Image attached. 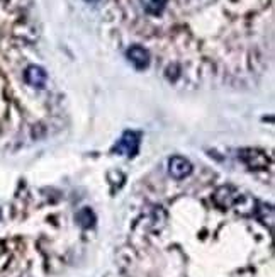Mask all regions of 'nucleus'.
I'll return each instance as SVG.
<instances>
[{
    "instance_id": "423d86ee",
    "label": "nucleus",
    "mask_w": 275,
    "mask_h": 277,
    "mask_svg": "<svg viewBox=\"0 0 275 277\" xmlns=\"http://www.w3.org/2000/svg\"><path fill=\"white\" fill-rule=\"evenodd\" d=\"M138 136L136 133H132V131H127V133H124L122 138H121V141H119V145H117V151H126V155H136V151H138V146H140V140H138Z\"/></svg>"
},
{
    "instance_id": "20e7f679",
    "label": "nucleus",
    "mask_w": 275,
    "mask_h": 277,
    "mask_svg": "<svg viewBox=\"0 0 275 277\" xmlns=\"http://www.w3.org/2000/svg\"><path fill=\"white\" fill-rule=\"evenodd\" d=\"M24 80L28 85L34 87V88H44V85H46V82H48V73L44 71V68H41V66L31 65L24 71Z\"/></svg>"
},
{
    "instance_id": "f03ea898",
    "label": "nucleus",
    "mask_w": 275,
    "mask_h": 277,
    "mask_svg": "<svg viewBox=\"0 0 275 277\" xmlns=\"http://www.w3.org/2000/svg\"><path fill=\"white\" fill-rule=\"evenodd\" d=\"M192 170H194L192 163H190L187 158H184V156H172L170 162H168V172H170V175L177 178V180L189 177L190 173H192Z\"/></svg>"
},
{
    "instance_id": "6e6552de",
    "label": "nucleus",
    "mask_w": 275,
    "mask_h": 277,
    "mask_svg": "<svg viewBox=\"0 0 275 277\" xmlns=\"http://www.w3.org/2000/svg\"><path fill=\"white\" fill-rule=\"evenodd\" d=\"M167 6V0H150L146 4V12L150 16H160L163 12V9Z\"/></svg>"
},
{
    "instance_id": "1a4fd4ad",
    "label": "nucleus",
    "mask_w": 275,
    "mask_h": 277,
    "mask_svg": "<svg viewBox=\"0 0 275 277\" xmlns=\"http://www.w3.org/2000/svg\"><path fill=\"white\" fill-rule=\"evenodd\" d=\"M85 2H88V4H94V2H97V0H85Z\"/></svg>"
},
{
    "instance_id": "0eeeda50",
    "label": "nucleus",
    "mask_w": 275,
    "mask_h": 277,
    "mask_svg": "<svg viewBox=\"0 0 275 277\" xmlns=\"http://www.w3.org/2000/svg\"><path fill=\"white\" fill-rule=\"evenodd\" d=\"M77 223L82 228H90V226H94V223H95V214L94 211H92L90 208H82L80 211L77 213Z\"/></svg>"
},
{
    "instance_id": "7ed1b4c3",
    "label": "nucleus",
    "mask_w": 275,
    "mask_h": 277,
    "mask_svg": "<svg viewBox=\"0 0 275 277\" xmlns=\"http://www.w3.org/2000/svg\"><path fill=\"white\" fill-rule=\"evenodd\" d=\"M127 60L134 65L136 70H145L148 68L150 65V53L145 46H140V44H132L131 48H127L126 51Z\"/></svg>"
},
{
    "instance_id": "39448f33",
    "label": "nucleus",
    "mask_w": 275,
    "mask_h": 277,
    "mask_svg": "<svg viewBox=\"0 0 275 277\" xmlns=\"http://www.w3.org/2000/svg\"><path fill=\"white\" fill-rule=\"evenodd\" d=\"M239 156H241L243 162L251 168H265L268 163L267 155L256 150H243L241 153H239Z\"/></svg>"
},
{
    "instance_id": "f257e3e1",
    "label": "nucleus",
    "mask_w": 275,
    "mask_h": 277,
    "mask_svg": "<svg viewBox=\"0 0 275 277\" xmlns=\"http://www.w3.org/2000/svg\"><path fill=\"white\" fill-rule=\"evenodd\" d=\"M239 198V192L236 189H233L231 186H221L217 187L214 191V194H212V201L216 203V206L219 208H231L234 203H236V199Z\"/></svg>"
}]
</instances>
